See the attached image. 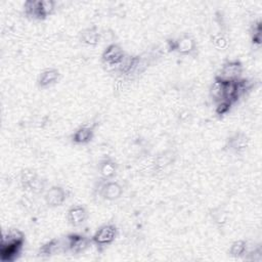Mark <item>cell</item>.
Masks as SVG:
<instances>
[{
  "label": "cell",
  "mask_w": 262,
  "mask_h": 262,
  "mask_svg": "<svg viewBox=\"0 0 262 262\" xmlns=\"http://www.w3.org/2000/svg\"><path fill=\"white\" fill-rule=\"evenodd\" d=\"M166 49L168 52H177L183 56H195L198 42L192 35L184 33L177 38H168L166 40Z\"/></svg>",
  "instance_id": "1"
},
{
  "label": "cell",
  "mask_w": 262,
  "mask_h": 262,
  "mask_svg": "<svg viewBox=\"0 0 262 262\" xmlns=\"http://www.w3.org/2000/svg\"><path fill=\"white\" fill-rule=\"evenodd\" d=\"M123 191V186L118 181L99 178V180L93 186L92 194L94 198L113 202L119 200L122 196Z\"/></svg>",
  "instance_id": "2"
},
{
  "label": "cell",
  "mask_w": 262,
  "mask_h": 262,
  "mask_svg": "<svg viewBox=\"0 0 262 262\" xmlns=\"http://www.w3.org/2000/svg\"><path fill=\"white\" fill-rule=\"evenodd\" d=\"M118 233H119V230L116 224L111 222L102 224L95 230L93 235L90 237L91 243L98 250L102 251L104 248L112 245L116 241Z\"/></svg>",
  "instance_id": "3"
},
{
  "label": "cell",
  "mask_w": 262,
  "mask_h": 262,
  "mask_svg": "<svg viewBox=\"0 0 262 262\" xmlns=\"http://www.w3.org/2000/svg\"><path fill=\"white\" fill-rule=\"evenodd\" d=\"M243 63L238 59H228L226 60L217 74L215 75V79H218L222 82H231L236 81L242 78L243 75Z\"/></svg>",
  "instance_id": "4"
},
{
  "label": "cell",
  "mask_w": 262,
  "mask_h": 262,
  "mask_svg": "<svg viewBox=\"0 0 262 262\" xmlns=\"http://www.w3.org/2000/svg\"><path fill=\"white\" fill-rule=\"evenodd\" d=\"M64 241L67 246V253H71L73 255L84 253L92 244L91 238L79 232L69 233L66 235Z\"/></svg>",
  "instance_id": "5"
},
{
  "label": "cell",
  "mask_w": 262,
  "mask_h": 262,
  "mask_svg": "<svg viewBox=\"0 0 262 262\" xmlns=\"http://www.w3.org/2000/svg\"><path fill=\"white\" fill-rule=\"evenodd\" d=\"M249 141L250 139L245 132L235 131L226 138L224 148L230 154L241 156L247 150L249 146Z\"/></svg>",
  "instance_id": "6"
},
{
  "label": "cell",
  "mask_w": 262,
  "mask_h": 262,
  "mask_svg": "<svg viewBox=\"0 0 262 262\" xmlns=\"http://www.w3.org/2000/svg\"><path fill=\"white\" fill-rule=\"evenodd\" d=\"M69 195V190L63 186L52 185L48 187L44 192V201L49 208H57L64 204Z\"/></svg>",
  "instance_id": "7"
},
{
  "label": "cell",
  "mask_w": 262,
  "mask_h": 262,
  "mask_svg": "<svg viewBox=\"0 0 262 262\" xmlns=\"http://www.w3.org/2000/svg\"><path fill=\"white\" fill-rule=\"evenodd\" d=\"M67 253L66 241L63 238H51L48 242L41 245L38 249V256L42 258H50L56 255Z\"/></svg>",
  "instance_id": "8"
},
{
  "label": "cell",
  "mask_w": 262,
  "mask_h": 262,
  "mask_svg": "<svg viewBox=\"0 0 262 262\" xmlns=\"http://www.w3.org/2000/svg\"><path fill=\"white\" fill-rule=\"evenodd\" d=\"M127 53L118 43H111L101 53V60L110 67H117L122 62Z\"/></svg>",
  "instance_id": "9"
},
{
  "label": "cell",
  "mask_w": 262,
  "mask_h": 262,
  "mask_svg": "<svg viewBox=\"0 0 262 262\" xmlns=\"http://www.w3.org/2000/svg\"><path fill=\"white\" fill-rule=\"evenodd\" d=\"M118 170V162L111 157L100 159L97 164V172L99 174V178H102L104 180H113L117 176Z\"/></svg>",
  "instance_id": "10"
},
{
  "label": "cell",
  "mask_w": 262,
  "mask_h": 262,
  "mask_svg": "<svg viewBox=\"0 0 262 262\" xmlns=\"http://www.w3.org/2000/svg\"><path fill=\"white\" fill-rule=\"evenodd\" d=\"M95 133V124H85L78 127L71 135V141L76 145H86L92 141Z\"/></svg>",
  "instance_id": "11"
},
{
  "label": "cell",
  "mask_w": 262,
  "mask_h": 262,
  "mask_svg": "<svg viewBox=\"0 0 262 262\" xmlns=\"http://www.w3.org/2000/svg\"><path fill=\"white\" fill-rule=\"evenodd\" d=\"M25 242L0 244V259L2 262H14L21 254Z\"/></svg>",
  "instance_id": "12"
},
{
  "label": "cell",
  "mask_w": 262,
  "mask_h": 262,
  "mask_svg": "<svg viewBox=\"0 0 262 262\" xmlns=\"http://www.w3.org/2000/svg\"><path fill=\"white\" fill-rule=\"evenodd\" d=\"M67 219L70 225L73 227H79L87 221L88 211L83 205H74L69 208L67 212Z\"/></svg>",
  "instance_id": "13"
},
{
  "label": "cell",
  "mask_w": 262,
  "mask_h": 262,
  "mask_svg": "<svg viewBox=\"0 0 262 262\" xmlns=\"http://www.w3.org/2000/svg\"><path fill=\"white\" fill-rule=\"evenodd\" d=\"M60 78H61V74L57 69L47 68V69H44L43 71H41L40 74L38 75L37 85L41 89L49 88V87L55 85L56 83H58Z\"/></svg>",
  "instance_id": "14"
},
{
  "label": "cell",
  "mask_w": 262,
  "mask_h": 262,
  "mask_svg": "<svg viewBox=\"0 0 262 262\" xmlns=\"http://www.w3.org/2000/svg\"><path fill=\"white\" fill-rule=\"evenodd\" d=\"M102 39V33L96 26L83 29L79 33V41L87 46H96Z\"/></svg>",
  "instance_id": "15"
},
{
  "label": "cell",
  "mask_w": 262,
  "mask_h": 262,
  "mask_svg": "<svg viewBox=\"0 0 262 262\" xmlns=\"http://www.w3.org/2000/svg\"><path fill=\"white\" fill-rule=\"evenodd\" d=\"M175 158H176V155L171 149L162 151L155 158V161L152 163V172L156 174L163 172L167 167H169L174 163Z\"/></svg>",
  "instance_id": "16"
},
{
  "label": "cell",
  "mask_w": 262,
  "mask_h": 262,
  "mask_svg": "<svg viewBox=\"0 0 262 262\" xmlns=\"http://www.w3.org/2000/svg\"><path fill=\"white\" fill-rule=\"evenodd\" d=\"M24 13L25 16L29 19L33 20H44L46 19L41 6H40V0H27L24 3Z\"/></svg>",
  "instance_id": "17"
},
{
  "label": "cell",
  "mask_w": 262,
  "mask_h": 262,
  "mask_svg": "<svg viewBox=\"0 0 262 262\" xmlns=\"http://www.w3.org/2000/svg\"><path fill=\"white\" fill-rule=\"evenodd\" d=\"M223 99L229 101L230 103H236L239 98L237 80L231 82H223Z\"/></svg>",
  "instance_id": "18"
},
{
  "label": "cell",
  "mask_w": 262,
  "mask_h": 262,
  "mask_svg": "<svg viewBox=\"0 0 262 262\" xmlns=\"http://www.w3.org/2000/svg\"><path fill=\"white\" fill-rule=\"evenodd\" d=\"M210 217L212 219V221L214 222V224L219 227V228H223L228 220V216H227V212L224 209L223 206H217L214 207L210 210Z\"/></svg>",
  "instance_id": "19"
},
{
  "label": "cell",
  "mask_w": 262,
  "mask_h": 262,
  "mask_svg": "<svg viewBox=\"0 0 262 262\" xmlns=\"http://www.w3.org/2000/svg\"><path fill=\"white\" fill-rule=\"evenodd\" d=\"M46 186H47V180L41 177L40 175H37L28 183V185L24 188V190L29 191L33 194H41L46 191L47 189Z\"/></svg>",
  "instance_id": "20"
},
{
  "label": "cell",
  "mask_w": 262,
  "mask_h": 262,
  "mask_svg": "<svg viewBox=\"0 0 262 262\" xmlns=\"http://www.w3.org/2000/svg\"><path fill=\"white\" fill-rule=\"evenodd\" d=\"M248 251V243L245 239L234 241L228 250V255L232 258H243Z\"/></svg>",
  "instance_id": "21"
},
{
  "label": "cell",
  "mask_w": 262,
  "mask_h": 262,
  "mask_svg": "<svg viewBox=\"0 0 262 262\" xmlns=\"http://www.w3.org/2000/svg\"><path fill=\"white\" fill-rule=\"evenodd\" d=\"M250 36L251 41L254 46L259 47L262 41V23L260 19L254 20L250 28Z\"/></svg>",
  "instance_id": "22"
},
{
  "label": "cell",
  "mask_w": 262,
  "mask_h": 262,
  "mask_svg": "<svg viewBox=\"0 0 262 262\" xmlns=\"http://www.w3.org/2000/svg\"><path fill=\"white\" fill-rule=\"evenodd\" d=\"M209 93H210L211 99L215 103L220 100H224L223 99V82L214 78V81L210 87Z\"/></svg>",
  "instance_id": "23"
},
{
  "label": "cell",
  "mask_w": 262,
  "mask_h": 262,
  "mask_svg": "<svg viewBox=\"0 0 262 262\" xmlns=\"http://www.w3.org/2000/svg\"><path fill=\"white\" fill-rule=\"evenodd\" d=\"M211 41H212V44L214 45V47L219 50H224L229 45V40L225 33H219V34L212 35Z\"/></svg>",
  "instance_id": "24"
},
{
  "label": "cell",
  "mask_w": 262,
  "mask_h": 262,
  "mask_svg": "<svg viewBox=\"0 0 262 262\" xmlns=\"http://www.w3.org/2000/svg\"><path fill=\"white\" fill-rule=\"evenodd\" d=\"M37 175H38V173H37L35 170L31 169V168H25V169H23V170L20 171V173H19V184H20L21 188L24 189V188L28 185V183H29L34 177H36Z\"/></svg>",
  "instance_id": "25"
},
{
  "label": "cell",
  "mask_w": 262,
  "mask_h": 262,
  "mask_svg": "<svg viewBox=\"0 0 262 262\" xmlns=\"http://www.w3.org/2000/svg\"><path fill=\"white\" fill-rule=\"evenodd\" d=\"M215 104H216L215 105V114L220 118L227 115L233 105L232 103H230L227 100H220V101L216 102Z\"/></svg>",
  "instance_id": "26"
},
{
  "label": "cell",
  "mask_w": 262,
  "mask_h": 262,
  "mask_svg": "<svg viewBox=\"0 0 262 262\" xmlns=\"http://www.w3.org/2000/svg\"><path fill=\"white\" fill-rule=\"evenodd\" d=\"M40 5L42 12L44 16L47 18L49 15H51L55 10V1L53 0H40Z\"/></svg>",
  "instance_id": "27"
},
{
  "label": "cell",
  "mask_w": 262,
  "mask_h": 262,
  "mask_svg": "<svg viewBox=\"0 0 262 262\" xmlns=\"http://www.w3.org/2000/svg\"><path fill=\"white\" fill-rule=\"evenodd\" d=\"M189 117H190V114L188 111H183L179 114V118H180L181 122H186Z\"/></svg>",
  "instance_id": "28"
}]
</instances>
